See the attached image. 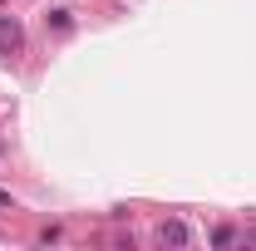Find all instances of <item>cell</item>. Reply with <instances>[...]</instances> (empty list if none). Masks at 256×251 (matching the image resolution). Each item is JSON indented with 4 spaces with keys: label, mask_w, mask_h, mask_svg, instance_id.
<instances>
[{
    "label": "cell",
    "mask_w": 256,
    "mask_h": 251,
    "mask_svg": "<svg viewBox=\"0 0 256 251\" xmlns=\"http://www.w3.org/2000/svg\"><path fill=\"white\" fill-rule=\"evenodd\" d=\"M20 44H25V30H20L10 15H0V54H15Z\"/></svg>",
    "instance_id": "obj_1"
},
{
    "label": "cell",
    "mask_w": 256,
    "mask_h": 251,
    "mask_svg": "<svg viewBox=\"0 0 256 251\" xmlns=\"http://www.w3.org/2000/svg\"><path fill=\"white\" fill-rule=\"evenodd\" d=\"M158 242H162V246H188L192 232L182 226V222H162V226H158Z\"/></svg>",
    "instance_id": "obj_2"
},
{
    "label": "cell",
    "mask_w": 256,
    "mask_h": 251,
    "mask_svg": "<svg viewBox=\"0 0 256 251\" xmlns=\"http://www.w3.org/2000/svg\"><path fill=\"white\" fill-rule=\"evenodd\" d=\"M232 242H236V232H226V226H217V232H212V246H232Z\"/></svg>",
    "instance_id": "obj_3"
},
{
    "label": "cell",
    "mask_w": 256,
    "mask_h": 251,
    "mask_svg": "<svg viewBox=\"0 0 256 251\" xmlns=\"http://www.w3.org/2000/svg\"><path fill=\"white\" fill-rule=\"evenodd\" d=\"M246 242H256V232H246Z\"/></svg>",
    "instance_id": "obj_4"
}]
</instances>
